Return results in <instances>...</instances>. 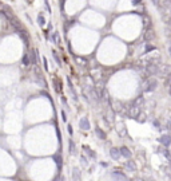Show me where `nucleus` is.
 <instances>
[{"mask_svg":"<svg viewBox=\"0 0 171 181\" xmlns=\"http://www.w3.org/2000/svg\"><path fill=\"white\" fill-rule=\"evenodd\" d=\"M68 133L72 134V126H71V125H68Z\"/></svg>","mask_w":171,"mask_h":181,"instance_id":"nucleus-20","label":"nucleus"},{"mask_svg":"<svg viewBox=\"0 0 171 181\" xmlns=\"http://www.w3.org/2000/svg\"><path fill=\"white\" fill-rule=\"evenodd\" d=\"M110 156H111L112 158H114V160L118 161L119 158H120V156H122V153H120V150H118L116 148H112L111 150H110Z\"/></svg>","mask_w":171,"mask_h":181,"instance_id":"nucleus-4","label":"nucleus"},{"mask_svg":"<svg viewBox=\"0 0 171 181\" xmlns=\"http://www.w3.org/2000/svg\"><path fill=\"white\" fill-rule=\"evenodd\" d=\"M30 61L32 65H36V55H35V51H31L30 54Z\"/></svg>","mask_w":171,"mask_h":181,"instance_id":"nucleus-11","label":"nucleus"},{"mask_svg":"<svg viewBox=\"0 0 171 181\" xmlns=\"http://www.w3.org/2000/svg\"><path fill=\"white\" fill-rule=\"evenodd\" d=\"M159 141H160L162 145H164V146H169V145H171V135H167V134L160 135Z\"/></svg>","mask_w":171,"mask_h":181,"instance_id":"nucleus-3","label":"nucleus"},{"mask_svg":"<svg viewBox=\"0 0 171 181\" xmlns=\"http://www.w3.org/2000/svg\"><path fill=\"white\" fill-rule=\"evenodd\" d=\"M72 179L75 181H80V172H79V169H74L72 170Z\"/></svg>","mask_w":171,"mask_h":181,"instance_id":"nucleus-7","label":"nucleus"},{"mask_svg":"<svg viewBox=\"0 0 171 181\" xmlns=\"http://www.w3.org/2000/svg\"><path fill=\"white\" fill-rule=\"evenodd\" d=\"M111 177L114 181H127V177L123 173H120V172H112Z\"/></svg>","mask_w":171,"mask_h":181,"instance_id":"nucleus-2","label":"nucleus"},{"mask_svg":"<svg viewBox=\"0 0 171 181\" xmlns=\"http://www.w3.org/2000/svg\"><path fill=\"white\" fill-rule=\"evenodd\" d=\"M167 126H169V130H171V121H169V124H167Z\"/></svg>","mask_w":171,"mask_h":181,"instance_id":"nucleus-21","label":"nucleus"},{"mask_svg":"<svg viewBox=\"0 0 171 181\" xmlns=\"http://www.w3.org/2000/svg\"><path fill=\"white\" fill-rule=\"evenodd\" d=\"M120 153H122V156L126 157V158H130V157H131V152H130L126 146H123L122 149H120Z\"/></svg>","mask_w":171,"mask_h":181,"instance_id":"nucleus-5","label":"nucleus"},{"mask_svg":"<svg viewBox=\"0 0 171 181\" xmlns=\"http://www.w3.org/2000/svg\"><path fill=\"white\" fill-rule=\"evenodd\" d=\"M148 85H151V86H148L147 90H154L156 87V85H158V82H156L155 79H150V81H148Z\"/></svg>","mask_w":171,"mask_h":181,"instance_id":"nucleus-9","label":"nucleus"},{"mask_svg":"<svg viewBox=\"0 0 171 181\" xmlns=\"http://www.w3.org/2000/svg\"><path fill=\"white\" fill-rule=\"evenodd\" d=\"M53 161L56 162V165L58 166H62V158H60V156H53Z\"/></svg>","mask_w":171,"mask_h":181,"instance_id":"nucleus-14","label":"nucleus"},{"mask_svg":"<svg viewBox=\"0 0 171 181\" xmlns=\"http://www.w3.org/2000/svg\"><path fill=\"white\" fill-rule=\"evenodd\" d=\"M95 133H96V135H98V137L100 138V139H106V134L102 132L100 128H96V129H95Z\"/></svg>","mask_w":171,"mask_h":181,"instance_id":"nucleus-8","label":"nucleus"},{"mask_svg":"<svg viewBox=\"0 0 171 181\" xmlns=\"http://www.w3.org/2000/svg\"><path fill=\"white\" fill-rule=\"evenodd\" d=\"M80 161H82V165L83 166H87L88 165V161H87V158H86V157H82V158H80Z\"/></svg>","mask_w":171,"mask_h":181,"instance_id":"nucleus-18","label":"nucleus"},{"mask_svg":"<svg viewBox=\"0 0 171 181\" xmlns=\"http://www.w3.org/2000/svg\"><path fill=\"white\" fill-rule=\"evenodd\" d=\"M62 120L64 121V122H67V114H66L64 111H62Z\"/></svg>","mask_w":171,"mask_h":181,"instance_id":"nucleus-19","label":"nucleus"},{"mask_svg":"<svg viewBox=\"0 0 171 181\" xmlns=\"http://www.w3.org/2000/svg\"><path fill=\"white\" fill-rule=\"evenodd\" d=\"M130 115H131L132 118H135L136 115H139V107L138 106H132L131 110H130Z\"/></svg>","mask_w":171,"mask_h":181,"instance_id":"nucleus-6","label":"nucleus"},{"mask_svg":"<svg viewBox=\"0 0 171 181\" xmlns=\"http://www.w3.org/2000/svg\"><path fill=\"white\" fill-rule=\"evenodd\" d=\"M23 65H24V66H28V65H30V61H28V55H27V54H25V55L23 56Z\"/></svg>","mask_w":171,"mask_h":181,"instance_id":"nucleus-16","label":"nucleus"},{"mask_svg":"<svg viewBox=\"0 0 171 181\" xmlns=\"http://www.w3.org/2000/svg\"><path fill=\"white\" fill-rule=\"evenodd\" d=\"M38 22H39V26H44V23H46V20H44V16L42 15V13H39V16H38Z\"/></svg>","mask_w":171,"mask_h":181,"instance_id":"nucleus-13","label":"nucleus"},{"mask_svg":"<svg viewBox=\"0 0 171 181\" xmlns=\"http://www.w3.org/2000/svg\"><path fill=\"white\" fill-rule=\"evenodd\" d=\"M70 152H71V154H74V153H75V148H74V142L72 141H70Z\"/></svg>","mask_w":171,"mask_h":181,"instance_id":"nucleus-17","label":"nucleus"},{"mask_svg":"<svg viewBox=\"0 0 171 181\" xmlns=\"http://www.w3.org/2000/svg\"><path fill=\"white\" fill-rule=\"evenodd\" d=\"M83 149L86 150V153H88V156H90V157H92V158H95V157H96V156H95V153H94V152H92V150H91V149H90L88 146H84Z\"/></svg>","mask_w":171,"mask_h":181,"instance_id":"nucleus-12","label":"nucleus"},{"mask_svg":"<svg viewBox=\"0 0 171 181\" xmlns=\"http://www.w3.org/2000/svg\"><path fill=\"white\" fill-rule=\"evenodd\" d=\"M126 166H127V168L131 170V172H135V170H136V168H135V164H134L132 161H127V162H126Z\"/></svg>","mask_w":171,"mask_h":181,"instance_id":"nucleus-10","label":"nucleus"},{"mask_svg":"<svg viewBox=\"0 0 171 181\" xmlns=\"http://www.w3.org/2000/svg\"><path fill=\"white\" fill-rule=\"evenodd\" d=\"M79 126H80V129L82 130H90L91 129V125H90V121H88V118H80V121H79Z\"/></svg>","mask_w":171,"mask_h":181,"instance_id":"nucleus-1","label":"nucleus"},{"mask_svg":"<svg viewBox=\"0 0 171 181\" xmlns=\"http://www.w3.org/2000/svg\"><path fill=\"white\" fill-rule=\"evenodd\" d=\"M52 56H53V59H55V61H56V63H58V65H59V66H62V62H60V59H59V56H58V54H56L55 51H53V52H52Z\"/></svg>","mask_w":171,"mask_h":181,"instance_id":"nucleus-15","label":"nucleus"},{"mask_svg":"<svg viewBox=\"0 0 171 181\" xmlns=\"http://www.w3.org/2000/svg\"><path fill=\"white\" fill-rule=\"evenodd\" d=\"M169 52H170V55H171V47L169 48Z\"/></svg>","mask_w":171,"mask_h":181,"instance_id":"nucleus-22","label":"nucleus"}]
</instances>
